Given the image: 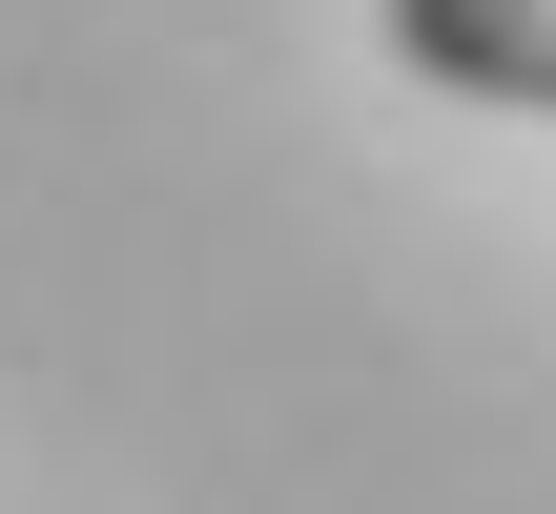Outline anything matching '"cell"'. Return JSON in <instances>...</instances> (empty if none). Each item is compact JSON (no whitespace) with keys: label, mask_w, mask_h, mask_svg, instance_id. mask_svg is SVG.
<instances>
[{"label":"cell","mask_w":556,"mask_h":514,"mask_svg":"<svg viewBox=\"0 0 556 514\" xmlns=\"http://www.w3.org/2000/svg\"><path fill=\"white\" fill-rule=\"evenodd\" d=\"M392 62H433L475 103H556V0H392Z\"/></svg>","instance_id":"cell-1"}]
</instances>
